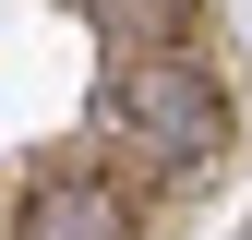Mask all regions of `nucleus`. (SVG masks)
Instances as JSON below:
<instances>
[{
	"mask_svg": "<svg viewBox=\"0 0 252 240\" xmlns=\"http://www.w3.org/2000/svg\"><path fill=\"white\" fill-rule=\"evenodd\" d=\"M12 240H132V192H120V180H96V168H60V180H36V192H24Z\"/></svg>",
	"mask_w": 252,
	"mask_h": 240,
	"instance_id": "f03ea898",
	"label": "nucleus"
},
{
	"mask_svg": "<svg viewBox=\"0 0 252 240\" xmlns=\"http://www.w3.org/2000/svg\"><path fill=\"white\" fill-rule=\"evenodd\" d=\"M96 24L132 48H192V0H96Z\"/></svg>",
	"mask_w": 252,
	"mask_h": 240,
	"instance_id": "7ed1b4c3",
	"label": "nucleus"
},
{
	"mask_svg": "<svg viewBox=\"0 0 252 240\" xmlns=\"http://www.w3.org/2000/svg\"><path fill=\"white\" fill-rule=\"evenodd\" d=\"M120 132H144L156 156L204 168L216 144H228V96H216L180 48H144V60H132V84H120Z\"/></svg>",
	"mask_w": 252,
	"mask_h": 240,
	"instance_id": "f257e3e1",
	"label": "nucleus"
}]
</instances>
